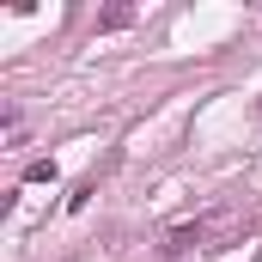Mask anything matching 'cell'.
Returning <instances> with one entry per match:
<instances>
[{
  "label": "cell",
  "instance_id": "6da1fadb",
  "mask_svg": "<svg viewBox=\"0 0 262 262\" xmlns=\"http://www.w3.org/2000/svg\"><path fill=\"white\" fill-rule=\"evenodd\" d=\"M201 232H207V220H189V226H177L165 250H189V244H201Z\"/></svg>",
  "mask_w": 262,
  "mask_h": 262
}]
</instances>
